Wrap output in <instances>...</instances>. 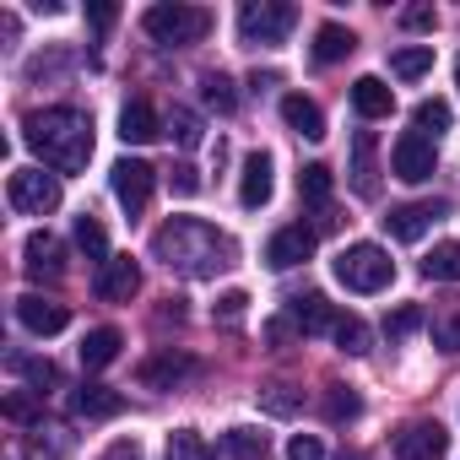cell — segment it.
<instances>
[{"mask_svg":"<svg viewBox=\"0 0 460 460\" xmlns=\"http://www.w3.org/2000/svg\"><path fill=\"white\" fill-rule=\"evenodd\" d=\"M12 368H17V374H28V385H33L39 395H44L49 385H60V368H55L49 358H12Z\"/></svg>","mask_w":460,"mask_h":460,"instance_id":"cell-34","label":"cell"},{"mask_svg":"<svg viewBox=\"0 0 460 460\" xmlns=\"http://www.w3.org/2000/svg\"><path fill=\"white\" fill-rule=\"evenodd\" d=\"M119 136H125V141H136V146H146V141H157V136H163V119H157L152 98H130V103L119 109Z\"/></svg>","mask_w":460,"mask_h":460,"instance_id":"cell-17","label":"cell"},{"mask_svg":"<svg viewBox=\"0 0 460 460\" xmlns=\"http://www.w3.org/2000/svg\"><path fill=\"white\" fill-rule=\"evenodd\" d=\"M455 82H460V66H455Z\"/></svg>","mask_w":460,"mask_h":460,"instance_id":"cell-47","label":"cell"},{"mask_svg":"<svg viewBox=\"0 0 460 460\" xmlns=\"http://www.w3.org/2000/svg\"><path fill=\"white\" fill-rule=\"evenodd\" d=\"M352 109H358L363 119H385V114L395 109L390 82H385V76H358V82H352Z\"/></svg>","mask_w":460,"mask_h":460,"instance_id":"cell-18","label":"cell"},{"mask_svg":"<svg viewBox=\"0 0 460 460\" xmlns=\"http://www.w3.org/2000/svg\"><path fill=\"white\" fill-rule=\"evenodd\" d=\"M200 98H206L217 114H234V109H239V93H234V82H227L222 71H206V76H200Z\"/></svg>","mask_w":460,"mask_h":460,"instance_id":"cell-32","label":"cell"},{"mask_svg":"<svg viewBox=\"0 0 460 460\" xmlns=\"http://www.w3.org/2000/svg\"><path fill=\"white\" fill-rule=\"evenodd\" d=\"M422 277H428V282H460V244H455V239L433 244L428 261H422Z\"/></svg>","mask_w":460,"mask_h":460,"instance_id":"cell-25","label":"cell"},{"mask_svg":"<svg viewBox=\"0 0 460 460\" xmlns=\"http://www.w3.org/2000/svg\"><path fill=\"white\" fill-rule=\"evenodd\" d=\"M433 168H438L433 136H422V130H406V136L390 146V173H395V179H406V184H422V179H433Z\"/></svg>","mask_w":460,"mask_h":460,"instance_id":"cell-8","label":"cell"},{"mask_svg":"<svg viewBox=\"0 0 460 460\" xmlns=\"http://www.w3.org/2000/svg\"><path fill=\"white\" fill-rule=\"evenodd\" d=\"M331 336H336V347H341L347 358H363V352H368V325H363L358 314H336Z\"/></svg>","mask_w":460,"mask_h":460,"instance_id":"cell-30","label":"cell"},{"mask_svg":"<svg viewBox=\"0 0 460 460\" xmlns=\"http://www.w3.org/2000/svg\"><path fill=\"white\" fill-rule=\"evenodd\" d=\"M173 141H179V146H195V141H200V119H195L190 109H173Z\"/></svg>","mask_w":460,"mask_h":460,"instance_id":"cell-40","label":"cell"},{"mask_svg":"<svg viewBox=\"0 0 460 460\" xmlns=\"http://www.w3.org/2000/svg\"><path fill=\"white\" fill-rule=\"evenodd\" d=\"M6 417H33V401H28V395H12V401H6Z\"/></svg>","mask_w":460,"mask_h":460,"instance_id":"cell-45","label":"cell"},{"mask_svg":"<svg viewBox=\"0 0 460 460\" xmlns=\"http://www.w3.org/2000/svg\"><path fill=\"white\" fill-rule=\"evenodd\" d=\"M271 190H277L271 157H266V152H250V157H244V173H239V200H244L250 211H261V206L271 200Z\"/></svg>","mask_w":460,"mask_h":460,"instance_id":"cell-16","label":"cell"},{"mask_svg":"<svg viewBox=\"0 0 460 460\" xmlns=\"http://www.w3.org/2000/svg\"><path fill=\"white\" fill-rule=\"evenodd\" d=\"M152 255L168 266V271H179V277H217L222 266H234V239L227 234H217L211 222H200V217H168L157 234H152Z\"/></svg>","mask_w":460,"mask_h":460,"instance_id":"cell-1","label":"cell"},{"mask_svg":"<svg viewBox=\"0 0 460 460\" xmlns=\"http://www.w3.org/2000/svg\"><path fill=\"white\" fill-rule=\"evenodd\" d=\"M190 374H195V358L179 352V347H157V352L136 368V379H141L146 390H173V385H184Z\"/></svg>","mask_w":460,"mask_h":460,"instance_id":"cell-10","label":"cell"},{"mask_svg":"<svg viewBox=\"0 0 460 460\" xmlns=\"http://www.w3.org/2000/svg\"><path fill=\"white\" fill-rule=\"evenodd\" d=\"M390 71H395L401 82H417V76H428V71H433V49H428V44L395 49V55H390Z\"/></svg>","mask_w":460,"mask_h":460,"instance_id":"cell-28","label":"cell"},{"mask_svg":"<svg viewBox=\"0 0 460 460\" xmlns=\"http://www.w3.org/2000/svg\"><path fill=\"white\" fill-rule=\"evenodd\" d=\"M449 455V433L438 422H406L395 433V460H444Z\"/></svg>","mask_w":460,"mask_h":460,"instance_id":"cell-12","label":"cell"},{"mask_svg":"<svg viewBox=\"0 0 460 460\" xmlns=\"http://www.w3.org/2000/svg\"><path fill=\"white\" fill-rule=\"evenodd\" d=\"M125 411V395L109 390V385H82L76 390V417H119Z\"/></svg>","mask_w":460,"mask_h":460,"instance_id":"cell-23","label":"cell"},{"mask_svg":"<svg viewBox=\"0 0 460 460\" xmlns=\"http://www.w3.org/2000/svg\"><path fill=\"white\" fill-rule=\"evenodd\" d=\"M298 190H304V200H309V206H320V211H325V206H331L336 179H331V168H325V163H309V168L298 173Z\"/></svg>","mask_w":460,"mask_h":460,"instance_id":"cell-29","label":"cell"},{"mask_svg":"<svg viewBox=\"0 0 460 460\" xmlns=\"http://www.w3.org/2000/svg\"><path fill=\"white\" fill-rule=\"evenodd\" d=\"M119 347H125V336H119L114 325L87 331V341H82V368H109V363L119 358Z\"/></svg>","mask_w":460,"mask_h":460,"instance_id":"cell-22","label":"cell"},{"mask_svg":"<svg viewBox=\"0 0 460 460\" xmlns=\"http://www.w3.org/2000/svg\"><path fill=\"white\" fill-rule=\"evenodd\" d=\"M341 460H363V455H341Z\"/></svg>","mask_w":460,"mask_h":460,"instance_id":"cell-46","label":"cell"},{"mask_svg":"<svg viewBox=\"0 0 460 460\" xmlns=\"http://www.w3.org/2000/svg\"><path fill=\"white\" fill-rule=\"evenodd\" d=\"M288 460H325V449H320L314 433H298V438L288 444Z\"/></svg>","mask_w":460,"mask_h":460,"instance_id":"cell-41","label":"cell"},{"mask_svg":"<svg viewBox=\"0 0 460 460\" xmlns=\"http://www.w3.org/2000/svg\"><path fill=\"white\" fill-rule=\"evenodd\" d=\"M449 206L444 200H417V206H395L390 217H385V234L395 239V244H417L422 234H428V227L444 217Z\"/></svg>","mask_w":460,"mask_h":460,"instance_id":"cell-11","label":"cell"},{"mask_svg":"<svg viewBox=\"0 0 460 460\" xmlns=\"http://www.w3.org/2000/svg\"><path fill=\"white\" fill-rule=\"evenodd\" d=\"M109 184H114V200H119L130 217H141V211H146V200H152L157 168H152V163H141V157H119V163L109 168Z\"/></svg>","mask_w":460,"mask_h":460,"instance_id":"cell-7","label":"cell"},{"mask_svg":"<svg viewBox=\"0 0 460 460\" xmlns=\"http://www.w3.org/2000/svg\"><path fill=\"white\" fill-rule=\"evenodd\" d=\"M336 282L347 293H385L395 282V261L379 244H347L336 255Z\"/></svg>","mask_w":460,"mask_h":460,"instance_id":"cell-3","label":"cell"},{"mask_svg":"<svg viewBox=\"0 0 460 460\" xmlns=\"http://www.w3.org/2000/svg\"><path fill=\"white\" fill-rule=\"evenodd\" d=\"M76 250H82L87 261H98V266L109 261V234H103V222H98V217H87V211L76 217Z\"/></svg>","mask_w":460,"mask_h":460,"instance_id":"cell-27","label":"cell"},{"mask_svg":"<svg viewBox=\"0 0 460 460\" xmlns=\"http://www.w3.org/2000/svg\"><path fill=\"white\" fill-rule=\"evenodd\" d=\"M136 288H141V266H136L130 255H109V261L98 266V277H93V293H98L103 304H130Z\"/></svg>","mask_w":460,"mask_h":460,"instance_id":"cell-9","label":"cell"},{"mask_svg":"<svg viewBox=\"0 0 460 460\" xmlns=\"http://www.w3.org/2000/svg\"><path fill=\"white\" fill-rule=\"evenodd\" d=\"M22 266H28L33 282H55V277L66 271V244H60L55 234H33V239L22 244Z\"/></svg>","mask_w":460,"mask_h":460,"instance_id":"cell-15","label":"cell"},{"mask_svg":"<svg viewBox=\"0 0 460 460\" xmlns=\"http://www.w3.org/2000/svg\"><path fill=\"white\" fill-rule=\"evenodd\" d=\"M411 125H417L422 136H438V130H449V103H444V98H422V103L411 109Z\"/></svg>","mask_w":460,"mask_h":460,"instance_id":"cell-33","label":"cell"},{"mask_svg":"<svg viewBox=\"0 0 460 460\" xmlns=\"http://www.w3.org/2000/svg\"><path fill=\"white\" fill-rule=\"evenodd\" d=\"M325 417H331V422H358V417H363V395H358L352 385H331V390H325Z\"/></svg>","mask_w":460,"mask_h":460,"instance_id":"cell-31","label":"cell"},{"mask_svg":"<svg viewBox=\"0 0 460 460\" xmlns=\"http://www.w3.org/2000/svg\"><path fill=\"white\" fill-rule=\"evenodd\" d=\"M261 406L277 411V417H288V411H298V395H293V385H266L261 390Z\"/></svg>","mask_w":460,"mask_h":460,"instance_id":"cell-39","label":"cell"},{"mask_svg":"<svg viewBox=\"0 0 460 460\" xmlns=\"http://www.w3.org/2000/svg\"><path fill=\"white\" fill-rule=\"evenodd\" d=\"M433 347L438 352H460V309H444L433 320Z\"/></svg>","mask_w":460,"mask_h":460,"instance_id":"cell-37","label":"cell"},{"mask_svg":"<svg viewBox=\"0 0 460 460\" xmlns=\"http://www.w3.org/2000/svg\"><path fill=\"white\" fill-rule=\"evenodd\" d=\"M168 460H217V455L206 449V438H200V433L179 428V433H168Z\"/></svg>","mask_w":460,"mask_h":460,"instance_id":"cell-35","label":"cell"},{"mask_svg":"<svg viewBox=\"0 0 460 460\" xmlns=\"http://www.w3.org/2000/svg\"><path fill=\"white\" fill-rule=\"evenodd\" d=\"M17 320H22L33 336H60V331L71 325V309L55 304V298H44V293H22V298H17Z\"/></svg>","mask_w":460,"mask_h":460,"instance_id":"cell-14","label":"cell"},{"mask_svg":"<svg viewBox=\"0 0 460 460\" xmlns=\"http://www.w3.org/2000/svg\"><path fill=\"white\" fill-rule=\"evenodd\" d=\"M417 325H422V309H417V304H401V309H395V314L385 320V331H390V341H401V336H411Z\"/></svg>","mask_w":460,"mask_h":460,"instance_id":"cell-38","label":"cell"},{"mask_svg":"<svg viewBox=\"0 0 460 460\" xmlns=\"http://www.w3.org/2000/svg\"><path fill=\"white\" fill-rule=\"evenodd\" d=\"M309 255H314V227H304V222L271 234V244H266V266H271V271H293V266H304Z\"/></svg>","mask_w":460,"mask_h":460,"instance_id":"cell-13","label":"cell"},{"mask_svg":"<svg viewBox=\"0 0 460 460\" xmlns=\"http://www.w3.org/2000/svg\"><path fill=\"white\" fill-rule=\"evenodd\" d=\"M401 22H406V28H417V33H428V28H433V6H406V12H401Z\"/></svg>","mask_w":460,"mask_h":460,"instance_id":"cell-44","label":"cell"},{"mask_svg":"<svg viewBox=\"0 0 460 460\" xmlns=\"http://www.w3.org/2000/svg\"><path fill=\"white\" fill-rule=\"evenodd\" d=\"M352 190L363 200L379 195V168H374V130H358L352 136Z\"/></svg>","mask_w":460,"mask_h":460,"instance_id":"cell-19","label":"cell"},{"mask_svg":"<svg viewBox=\"0 0 460 460\" xmlns=\"http://www.w3.org/2000/svg\"><path fill=\"white\" fill-rule=\"evenodd\" d=\"M114 17H119V12L109 6V0H93V6H87V22H93L98 33H109V28H114Z\"/></svg>","mask_w":460,"mask_h":460,"instance_id":"cell-43","label":"cell"},{"mask_svg":"<svg viewBox=\"0 0 460 460\" xmlns=\"http://www.w3.org/2000/svg\"><path fill=\"white\" fill-rule=\"evenodd\" d=\"M288 320H293V331L320 336V331H331V325H336V309H331L320 293H304V298H293V304H288Z\"/></svg>","mask_w":460,"mask_h":460,"instance_id":"cell-20","label":"cell"},{"mask_svg":"<svg viewBox=\"0 0 460 460\" xmlns=\"http://www.w3.org/2000/svg\"><path fill=\"white\" fill-rule=\"evenodd\" d=\"M6 200H12V211H22V217H49V211L60 206V179H55L49 168H17V173L6 179Z\"/></svg>","mask_w":460,"mask_h":460,"instance_id":"cell-5","label":"cell"},{"mask_svg":"<svg viewBox=\"0 0 460 460\" xmlns=\"http://www.w3.org/2000/svg\"><path fill=\"white\" fill-rule=\"evenodd\" d=\"M352 49H358V39H352L341 22H325V28L314 33V60H320V66H336V60H347Z\"/></svg>","mask_w":460,"mask_h":460,"instance_id":"cell-24","label":"cell"},{"mask_svg":"<svg viewBox=\"0 0 460 460\" xmlns=\"http://www.w3.org/2000/svg\"><path fill=\"white\" fill-rule=\"evenodd\" d=\"M141 28H146V39H157V44H200L206 33H211V12H200V6H152L146 17H141Z\"/></svg>","mask_w":460,"mask_h":460,"instance_id":"cell-4","label":"cell"},{"mask_svg":"<svg viewBox=\"0 0 460 460\" xmlns=\"http://www.w3.org/2000/svg\"><path fill=\"white\" fill-rule=\"evenodd\" d=\"M22 141L33 146V157L49 173H82L87 157H93V114L87 109H71V103L39 109V114H28Z\"/></svg>","mask_w":460,"mask_h":460,"instance_id":"cell-2","label":"cell"},{"mask_svg":"<svg viewBox=\"0 0 460 460\" xmlns=\"http://www.w3.org/2000/svg\"><path fill=\"white\" fill-rule=\"evenodd\" d=\"M282 119H288L298 136H309V141L325 136V114H320V103L304 98V93H288V98H282Z\"/></svg>","mask_w":460,"mask_h":460,"instance_id":"cell-21","label":"cell"},{"mask_svg":"<svg viewBox=\"0 0 460 460\" xmlns=\"http://www.w3.org/2000/svg\"><path fill=\"white\" fill-rule=\"evenodd\" d=\"M298 12L288 6V0H250V6L239 12V33L244 44H282L293 33Z\"/></svg>","mask_w":460,"mask_h":460,"instance_id":"cell-6","label":"cell"},{"mask_svg":"<svg viewBox=\"0 0 460 460\" xmlns=\"http://www.w3.org/2000/svg\"><path fill=\"white\" fill-rule=\"evenodd\" d=\"M244 309H250V293H239V288H234V293H222V298H217L211 320H217L222 331H234V325H244Z\"/></svg>","mask_w":460,"mask_h":460,"instance_id":"cell-36","label":"cell"},{"mask_svg":"<svg viewBox=\"0 0 460 460\" xmlns=\"http://www.w3.org/2000/svg\"><path fill=\"white\" fill-rule=\"evenodd\" d=\"M222 455L227 460H266V433H255V428H227L222 433Z\"/></svg>","mask_w":460,"mask_h":460,"instance_id":"cell-26","label":"cell"},{"mask_svg":"<svg viewBox=\"0 0 460 460\" xmlns=\"http://www.w3.org/2000/svg\"><path fill=\"white\" fill-rule=\"evenodd\" d=\"M168 184H173V195H195V190H200V173H195L190 163H179V168L168 173Z\"/></svg>","mask_w":460,"mask_h":460,"instance_id":"cell-42","label":"cell"}]
</instances>
